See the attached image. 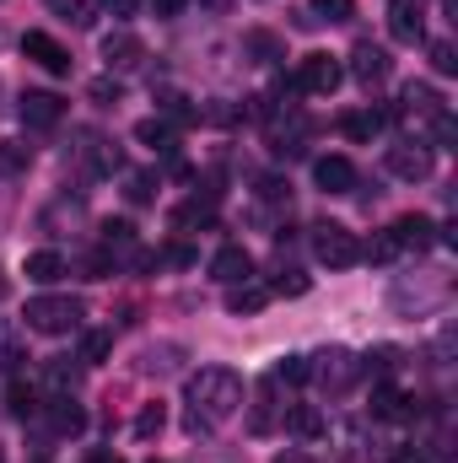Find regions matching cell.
Segmentation results:
<instances>
[{
	"instance_id": "obj_1",
	"label": "cell",
	"mask_w": 458,
	"mask_h": 463,
	"mask_svg": "<svg viewBox=\"0 0 458 463\" xmlns=\"http://www.w3.org/2000/svg\"><path fill=\"white\" fill-rule=\"evenodd\" d=\"M184 404H189V431H216L243 404V377L232 366H200L184 383Z\"/></svg>"
},
{
	"instance_id": "obj_2",
	"label": "cell",
	"mask_w": 458,
	"mask_h": 463,
	"mask_svg": "<svg viewBox=\"0 0 458 463\" xmlns=\"http://www.w3.org/2000/svg\"><path fill=\"white\" fill-rule=\"evenodd\" d=\"M22 318H27L33 335H71V329L87 318V307H81V297H54V291H43V297L27 302Z\"/></svg>"
},
{
	"instance_id": "obj_3",
	"label": "cell",
	"mask_w": 458,
	"mask_h": 463,
	"mask_svg": "<svg viewBox=\"0 0 458 463\" xmlns=\"http://www.w3.org/2000/svg\"><path fill=\"white\" fill-rule=\"evenodd\" d=\"M313 253H319V264H329V269L361 264V242H356V232L340 227V222H319V227H313Z\"/></svg>"
},
{
	"instance_id": "obj_4",
	"label": "cell",
	"mask_w": 458,
	"mask_h": 463,
	"mask_svg": "<svg viewBox=\"0 0 458 463\" xmlns=\"http://www.w3.org/2000/svg\"><path fill=\"white\" fill-rule=\"evenodd\" d=\"M340 81H345V65L335 54H302L297 60V76H291V87L297 92H313V98H329Z\"/></svg>"
},
{
	"instance_id": "obj_5",
	"label": "cell",
	"mask_w": 458,
	"mask_h": 463,
	"mask_svg": "<svg viewBox=\"0 0 458 463\" xmlns=\"http://www.w3.org/2000/svg\"><path fill=\"white\" fill-rule=\"evenodd\" d=\"M308 377H319V388H329V393H345L361 377V361L350 350H324V355L308 361Z\"/></svg>"
},
{
	"instance_id": "obj_6",
	"label": "cell",
	"mask_w": 458,
	"mask_h": 463,
	"mask_svg": "<svg viewBox=\"0 0 458 463\" xmlns=\"http://www.w3.org/2000/svg\"><path fill=\"white\" fill-rule=\"evenodd\" d=\"M443 114H448V103H443L426 81H410V87L399 92V118H405V124H437Z\"/></svg>"
},
{
	"instance_id": "obj_7",
	"label": "cell",
	"mask_w": 458,
	"mask_h": 463,
	"mask_svg": "<svg viewBox=\"0 0 458 463\" xmlns=\"http://www.w3.org/2000/svg\"><path fill=\"white\" fill-rule=\"evenodd\" d=\"M22 54L33 65H43L49 76H71V49L60 38H49V33H22Z\"/></svg>"
},
{
	"instance_id": "obj_8",
	"label": "cell",
	"mask_w": 458,
	"mask_h": 463,
	"mask_svg": "<svg viewBox=\"0 0 458 463\" xmlns=\"http://www.w3.org/2000/svg\"><path fill=\"white\" fill-rule=\"evenodd\" d=\"M388 173H394V178H405V184H421V178H432V151H426V146H415V140L388 146Z\"/></svg>"
},
{
	"instance_id": "obj_9",
	"label": "cell",
	"mask_w": 458,
	"mask_h": 463,
	"mask_svg": "<svg viewBox=\"0 0 458 463\" xmlns=\"http://www.w3.org/2000/svg\"><path fill=\"white\" fill-rule=\"evenodd\" d=\"M16 114H22L27 129H54V124L65 118V98H54V92H22Z\"/></svg>"
},
{
	"instance_id": "obj_10",
	"label": "cell",
	"mask_w": 458,
	"mask_h": 463,
	"mask_svg": "<svg viewBox=\"0 0 458 463\" xmlns=\"http://www.w3.org/2000/svg\"><path fill=\"white\" fill-rule=\"evenodd\" d=\"M388 237H394L399 253H426V248L437 242V227H432V216H399V222L388 227Z\"/></svg>"
},
{
	"instance_id": "obj_11",
	"label": "cell",
	"mask_w": 458,
	"mask_h": 463,
	"mask_svg": "<svg viewBox=\"0 0 458 463\" xmlns=\"http://www.w3.org/2000/svg\"><path fill=\"white\" fill-rule=\"evenodd\" d=\"M43 415H49V431H54V437H81V431H87V410H81L71 393H54V399L43 404Z\"/></svg>"
},
{
	"instance_id": "obj_12",
	"label": "cell",
	"mask_w": 458,
	"mask_h": 463,
	"mask_svg": "<svg viewBox=\"0 0 458 463\" xmlns=\"http://www.w3.org/2000/svg\"><path fill=\"white\" fill-rule=\"evenodd\" d=\"M388 71H394V60H388V49H377V43H356L350 49V76L356 81H388Z\"/></svg>"
},
{
	"instance_id": "obj_13",
	"label": "cell",
	"mask_w": 458,
	"mask_h": 463,
	"mask_svg": "<svg viewBox=\"0 0 458 463\" xmlns=\"http://www.w3.org/2000/svg\"><path fill=\"white\" fill-rule=\"evenodd\" d=\"M313 178H319L324 194H350V189H356V167H350V156H319V162H313Z\"/></svg>"
},
{
	"instance_id": "obj_14",
	"label": "cell",
	"mask_w": 458,
	"mask_h": 463,
	"mask_svg": "<svg viewBox=\"0 0 458 463\" xmlns=\"http://www.w3.org/2000/svg\"><path fill=\"white\" fill-rule=\"evenodd\" d=\"M103 60H109V71H135L146 60V43L135 33H109L103 38Z\"/></svg>"
},
{
	"instance_id": "obj_15",
	"label": "cell",
	"mask_w": 458,
	"mask_h": 463,
	"mask_svg": "<svg viewBox=\"0 0 458 463\" xmlns=\"http://www.w3.org/2000/svg\"><path fill=\"white\" fill-rule=\"evenodd\" d=\"M253 275V259H248V248H222L216 259H211V280H222V286H243Z\"/></svg>"
},
{
	"instance_id": "obj_16",
	"label": "cell",
	"mask_w": 458,
	"mask_h": 463,
	"mask_svg": "<svg viewBox=\"0 0 458 463\" xmlns=\"http://www.w3.org/2000/svg\"><path fill=\"white\" fill-rule=\"evenodd\" d=\"M388 33H394L399 43H421V38H426L421 5H415V0H394V5H388Z\"/></svg>"
},
{
	"instance_id": "obj_17",
	"label": "cell",
	"mask_w": 458,
	"mask_h": 463,
	"mask_svg": "<svg viewBox=\"0 0 458 463\" xmlns=\"http://www.w3.org/2000/svg\"><path fill=\"white\" fill-rule=\"evenodd\" d=\"M22 275H27L33 286H54V280L65 275V259H60L54 248H43V253H27V264H22Z\"/></svg>"
},
{
	"instance_id": "obj_18",
	"label": "cell",
	"mask_w": 458,
	"mask_h": 463,
	"mask_svg": "<svg viewBox=\"0 0 458 463\" xmlns=\"http://www.w3.org/2000/svg\"><path fill=\"white\" fill-rule=\"evenodd\" d=\"M372 415H383V420H415V399L399 393V388H377L372 393Z\"/></svg>"
},
{
	"instance_id": "obj_19",
	"label": "cell",
	"mask_w": 458,
	"mask_h": 463,
	"mask_svg": "<svg viewBox=\"0 0 458 463\" xmlns=\"http://www.w3.org/2000/svg\"><path fill=\"white\" fill-rule=\"evenodd\" d=\"M264 302H270V286H253V280H243V286H232V291H227V313H232V318L259 313Z\"/></svg>"
},
{
	"instance_id": "obj_20",
	"label": "cell",
	"mask_w": 458,
	"mask_h": 463,
	"mask_svg": "<svg viewBox=\"0 0 458 463\" xmlns=\"http://www.w3.org/2000/svg\"><path fill=\"white\" fill-rule=\"evenodd\" d=\"M286 426L302 437V442H319L324 437V415L313 410V404H291V415H286Z\"/></svg>"
},
{
	"instance_id": "obj_21",
	"label": "cell",
	"mask_w": 458,
	"mask_h": 463,
	"mask_svg": "<svg viewBox=\"0 0 458 463\" xmlns=\"http://www.w3.org/2000/svg\"><path fill=\"white\" fill-rule=\"evenodd\" d=\"M135 140L151 146V151H173V124L167 118H140L135 124Z\"/></svg>"
},
{
	"instance_id": "obj_22",
	"label": "cell",
	"mask_w": 458,
	"mask_h": 463,
	"mask_svg": "<svg viewBox=\"0 0 458 463\" xmlns=\"http://www.w3.org/2000/svg\"><path fill=\"white\" fill-rule=\"evenodd\" d=\"M270 426H275V383H264V388H259L253 415H248V431H253V437H264Z\"/></svg>"
},
{
	"instance_id": "obj_23",
	"label": "cell",
	"mask_w": 458,
	"mask_h": 463,
	"mask_svg": "<svg viewBox=\"0 0 458 463\" xmlns=\"http://www.w3.org/2000/svg\"><path fill=\"white\" fill-rule=\"evenodd\" d=\"M340 129L350 135V140H361V146H367V140L383 129V114H372V109H356V114H345V118H340Z\"/></svg>"
},
{
	"instance_id": "obj_24",
	"label": "cell",
	"mask_w": 458,
	"mask_h": 463,
	"mask_svg": "<svg viewBox=\"0 0 458 463\" xmlns=\"http://www.w3.org/2000/svg\"><path fill=\"white\" fill-rule=\"evenodd\" d=\"M270 383H308V355H281L275 361V372H270Z\"/></svg>"
},
{
	"instance_id": "obj_25",
	"label": "cell",
	"mask_w": 458,
	"mask_h": 463,
	"mask_svg": "<svg viewBox=\"0 0 458 463\" xmlns=\"http://www.w3.org/2000/svg\"><path fill=\"white\" fill-rule=\"evenodd\" d=\"M162 426H167V410H162V404H146V410L135 415V437H140V442L162 437Z\"/></svg>"
},
{
	"instance_id": "obj_26",
	"label": "cell",
	"mask_w": 458,
	"mask_h": 463,
	"mask_svg": "<svg viewBox=\"0 0 458 463\" xmlns=\"http://www.w3.org/2000/svg\"><path fill=\"white\" fill-rule=\"evenodd\" d=\"M109 350H114V335L92 329V335L81 340V366H98V361H109Z\"/></svg>"
},
{
	"instance_id": "obj_27",
	"label": "cell",
	"mask_w": 458,
	"mask_h": 463,
	"mask_svg": "<svg viewBox=\"0 0 458 463\" xmlns=\"http://www.w3.org/2000/svg\"><path fill=\"white\" fill-rule=\"evenodd\" d=\"M243 43L259 54V60H281V38L275 33H264V27H253V33H243Z\"/></svg>"
},
{
	"instance_id": "obj_28",
	"label": "cell",
	"mask_w": 458,
	"mask_h": 463,
	"mask_svg": "<svg viewBox=\"0 0 458 463\" xmlns=\"http://www.w3.org/2000/svg\"><path fill=\"white\" fill-rule=\"evenodd\" d=\"M49 11H54V16H65V22H76V27H87V22H92V0H49Z\"/></svg>"
},
{
	"instance_id": "obj_29",
	"label": "cell",
	"mask_w": 458,
	"mask_h": 463,
	"mask_svg": "<svg viewBox=\"0 0 458 463\" xmlns=\"http://www.w3.org/2000/svg\"><path fill=\"white\" fill-rule=\"evenodd\" d=\"M270 297H308V275H297V269H286V275H275V286H270Z\"/></svg>"
},
{
	"instance_id": "obj_30",
	"label": "cell",
	"mask_w": 458,
	"mask_h": 463,
	"mask_svg": "<svg viewBox=\"0 0 458 463\" xmlns=\"http://www.w3.org/2000/svg\"><path fill=\"white\" fill-rule=\"evenodd\" d=\"M432 65H437V76H453V71H458V49L448 43V38H437V43H432Z\"/></svg>"
},
{
	"instance_id": "obj_31",
	"label": "cell",
	"mask_w": 458,
	"mask_h": 463,
	"mask_svg": "<svg viewBox=\"0 0 458 463\" xmlns=\"http://www.w3.org/2000/svg\"><path fill=\"white\" fill-rule=\"evenodd\" d=\"M313 11H319L324 22H350V16H356V0H313Z\"/></svg>"
},
{
	"instance_id": "obj_32",
	"label": "cell",
	"mask_w": 458,
	"mask_h": 463,
	"mask_svg": "<svg viewBox=\"0 0 458 463\" xmlns=\"http://www.w3.org/2000/svg\"><path fill=\"white\" fill-rule=\"evenodd\" d=\"M361 259H372V264H388V259H399V248H394V237L383 232V237H372V242L361 248Z\"/></svg>"
},
{
	"instance_id": "obj_33",
	"label": "cell",
	"mask_w": 458,
	"mask_h": 463,
	"mask_svg": "<svg viewBox=\"0 0 458 463\" xmlns=\"http://www.w3.org/2000/svg\"><path fill=\"white\" fill-rule=\"evenodd\" d=\"M103 242L109 248H135V227L129 222H103Z\"/></svg>"
},
{
	"instance_id": "obj_34",
	"label": "cell",
	"mask_w": 458,
	"mask_h": 463,
	"mask_svg": "<svg viewBox=\"0 0 458 463\" xmlns=\"http://www.w3.org/2000/svg\"><path fill=\"white\" fill-rule=\"evenodd\" d=\"M5 399H11V415H33V410H38V399H33V388H27V383H11V393H5Z\"/></svg>"
},
{
	"instance_id": "obj_35",
	"label": "cell",
	"mask_w": 458,
	"mask_h": 463,
	"mask_svg": "<svg viewBox=\"0 0 458 463\" xmlns=\"http://www.w3.org/2000/svg\"><path fill=\"white\" fill-rule=\"evenodd\" d=\"M0 167H5V173L27 167V146H16V140H0Z\"/></svg>"
},
{
	"instance_id": "obj_36",
	"label": "cell",
	"mask_w": 458,
	"mask_h": 463,
	"mask_svg": "<svg viewBox=\"0 0 458 463\" xmlns=\"http://www.w3.org/2000/svg\"><path fill=\"white\" fill-rule=\"evenodd\" d=\"M195 222H211V205H200V200H189L178 216H173V227H195Z\"/></svg>"
},
{
	"instance_id": "obj_37",
	"label": "cell",
	"mask_w": 458,
	"mask_h": 463,
	"mask_svg": "<svg viewBox=\"0 0 458 463\" xmlns=\"http://www.w3.org/2000/svg\"><path fill=\"white\" fill-rule=\"evenodd\" d=\"M124 194H129V205H146V200H151V178H146V173H135Z\"/></svg>"
},
{
	"instance_id": "obj_38",
	"label": "cell",
	"mask_w": 458,
	"mask_h": 463,
	"mask_svg": "<svg viewBox=\"0 0 458 463\" xmlns=\"http://www.w3.org/2000/svg\"><path fill=\"white\" fill-rule=\"evenodd\" d=\"M286 189H291V184H281V178H264V184H259L264 200H286Z\"/></svg>"
},
{
	"instance_id": "obj_39",
	"label": "cell",
	"mask_w": 458,
	"mask_h": 463,
	"mask_svg": "<svg viewBox=\"0 0 458 463\" xmlns=\"http://www.w3.org/2000/svg\"><path fill=\"white\" fill-rule=\"evenodd\" d=\"M92 98H98V103H119V81H98Z\"/></svg>"
},
{
	"instance_id": "obj_40",
	"label": "cell",
	"mask_w": 458,
	"mask_h": 463,
	"mask_svg": "<svg viewBox=\"0 0 458 463\" xmlns=\"http://www.w3.org/2000/svg\"><path fill=\"white\" fill-rule=\"evenodd\" d=\"M388 463H432V458H426L421 448H399V453H394V458H388Z\"/></svg>"
},
{
	"instance_id": "obj_41",
	"label": "cell",
	"mask_w": 458,
	"mask_h": 463,
	"mask_svg": "<svg viewBox=\"0 0 458 463\" xmlns=\"http://www.w3.org/2000/svg\"><path fill=\"white\" fill-rule=\"evenodd\" d=\"M151 5H157V16H178V11H184L189 0H151Z\"/></svg>"
},
{
	"instance_id": "obj_42",
	"label": "cell",
	"mask_w": 458,
	"mask_h": 463,
	"mask_svg": "<svg viewBox=\"0 0 458 463\" xmlns=\"http://www.w3.org/2000/svg\"><path fill=\"white\" fill-rule=\"evenodd\" d=\"M109 11H114V16H135V11H140V0H109Z\"/></svg>"
},
{
	"instance_id": "obj_43",
	"label": "cell",
	"mask_w": 458,
	"mask_h": 463,
	"mask_svg": "<svg viewBox=\"0 0 458 463\" xmlns=\"http://www.w3.org/2000/svg\"><path fill=\"white\" fill-rule=\"evenodd\" d=\"M275 463H308V458H302V453H281Z\"/></svg>"
},
{
	"instance_id": "obj_44",
	"label": "cell",
	"mask_w": 458,
	"mask_h": 463,
	"mask_svg": "<svg viewBox=\"0 0 458 463\" xmlns=\"http://www.w3.org/2000/svg\"><path fill=\"white\" fill-rule=\"evenodd\" d=\"M151 463H157V458H151Z\"/></svg>"
}]
</instances>
